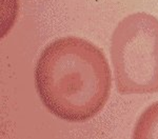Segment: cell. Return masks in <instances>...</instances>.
I'll list each match as a JSON object with an SVG mask.
<instances>
[{
  "mask_svg": "<svg viewBox=\"0 0 158 139\" xmlns=\"http://www.w3.org/2000/svg\"><path fill=\"white\" fill-rule=\"evenodd\" d=\"M111 59L120 94L158 92V19L135 13L119 21L111 38Z\"/></svg>",
  "mask_w": 158,
  "mask_h": 139,
  "instance_id": "7a4b0ae2",
  "label": "cell"
},
{
  "mask_svg": "<svg viewBox=\"0 0 158 139\" xmlns=\"http://www.w3.org/2000/svg\"><path fill=\"white\" fill-rule=\"evenodd\" d=\"M111 69L102 51L79 37L50 42L35 67L40 100L56 117L83 122L100 112L109 99Z\"/></svg>",
  "mask_w": 158,
  "mask_h": 139,
  "instance_id": "6da1fadb",
  "label": "cell"
},
{
  "mask_svg": "<svg viewBox=\"0 0 158 139\" xmlns=\"http://www.w3.org/2000/svg\"><path fill=\"white\" fill-rule=\"evenodd\" d=\"M132 139H158V102L151 104L140 115Z\"/></svg>",
  "mask_w": 158,
  "mask_h": 139,
  "instance_id": "3957f363",
  "label": "cell"
}]
</instances>
